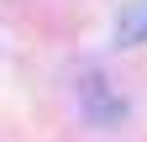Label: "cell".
<instances>
[{"label":"cell","mask_w":147,"mask_h":142,"mask_svg":"<svg viewBox=\"0 0 147 142\" xmlns=\"http://www.w3.org/2000/svg\"><path fill=\"white\" fill-rule=\"evenodd\" d=\"M116 37L131 47V42H147V0H131L121 16V26H116Z\"/></svg>","instance_id":"obj_1"}]
</instances>
